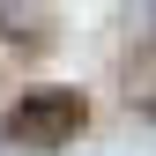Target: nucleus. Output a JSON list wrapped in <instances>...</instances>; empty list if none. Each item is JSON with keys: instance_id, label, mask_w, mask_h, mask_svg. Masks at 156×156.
Wrapping results in <instances>:
<instances>
[{"instance_id": "nucleus-1", "label": "nucleus", "mask_w": 156, "mask_h": 156, "mask_svg": "<svg viewBox=\"0 0 156 156\" xmlns=\"http://www.w3.org/2000/svg\"><path fill=\"white\" fill-rule=\"evenodd\" d=\"M74 126H82V97L74 89H30L0 119V134L15 149H60V141H74Z\"/></svg>"}]
</instances>
